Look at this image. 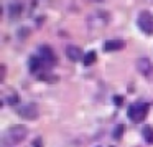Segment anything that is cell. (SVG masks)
<instances>
[{
    "label": "cell",
    "mask_w": 153,
    "mask_h": 147,
    "mask_svg": "<svg viewBox=\"0 0 153 147\" xmlns=\"http://www.w3.org/2000/svg\"><path fill=\"white\" fill-rule=\"evenodd\" d=\"M97 60V53L96 51H89V53H86V56H84V64L86 66H91L92 63H96Z\"/></svg>",
    "instance_id": "12"
},
{
    "label": "cell",
    "mask_w": 153,
    "mask_h": 147,
    "mask_svg": "<svg viewBox=\"0 0 153 147\" xmlns=\"http://www.w3.org/2000/svg\"><path fill=\"white\" fill-rule=\"evenodd\" d=\"M17 112L20 117H23V119H27V121H35L38 117V114H40V111H38L36 104L30 103V104H25V106L18 107Z\"/></svg>",
    "instance_id": "4"
},
{
    "label": "cell",
    "mask_w": 153,
    "mask_h": 147,
    "mask_svg": "<svg viewBox=\"0 0 153 147\" xmlns=\"http://www.w3.org/2000/svg\"><path fill=\"white\" fill-rule=\"evenodd\" d=\"M43 63H45V61L41 60L40 56H30V61H28L30 71H31V73H38V71L43 68Z\"/></svg>",
    "instance_id": "9"
},
{
    "label": "cell",
    "mask_w": 153,
    "mask_h": 147,
    "mask_svg": "<svg viewBox=\"0 0 153 147\" xmlns=\"http://www.w3.org/2000/svg\"><path fill=\"white\" fill-rule=\"evenodd\" d=\"M104 51H119L125 48V41L123 40H107L104 41Z\"/></svg>",
    "instance_id": "7"
},
{
    "label": "cell",
    "mask_w": 153,
    "mask_h": 147,
    "mask_svg": "<svg viewBox=\"0 0 153 147\" xmlns=\"http://www.w3.org/2000/svg\"><path fill=\"white\" fill-rule=\"evenodd\" d=\"M114 103L120 106V104H122V96H115V98H114Z\"/></svg>",
    "instance_id": "15"
},
{
    "label": "cell",
    "mask_w": 153,
    "mask_h": 147,
    "mask_svg": "<svg viewBox=\"0 0 153 147\" xmlns=\"http://www.w3.org/2000/svg\"><path fill=\"white\" fill-rule=\"evenodd\" d=\"M110 147H114V146H110Z\"/></svg>",
    "instance_id": "17"
},
{
    "label": "cell",
    "mask_w": 153,
    "mask_h": 147,
    "mask_svg": "<svg viewBox=\"0 0 153 147\" xmlns=\"http://www.w3.org/2000/svg\"><path fill=\"white\" fill-rule=\"evenodd\" d=\"M66 56L71 61H79V60H82V50H81V46L71 45V46L66 48Z\"/></svg>",
    "instance_id": "8"
},
{
    "label": "cell",
    "mask_w": 153,
    "mask_h": 147,
    "mask_svg": "<svg viewBox=\"0 0 153 147\" xmlns=\"http://www.w3.org/2000/svg\"><path fill=\"white\" fill-rule=\"evenodd\" d=\"M148 111H150V106L146 103H135L128 107V119L132 122H142L146 116H148Z\"/></svg>",
    "instance_id": "2"
},
{
    "label": "cell",
    "mask_w": 153,
    "mask_h": 147,
    "mask_svg": "<svg viewBox=\"0 0 153 147\" xmlns=\"http://www.w3.org/2000/svg\"><path fill=\"white\" fill-rule=\"evenodd\" d=\"M8 104H17L18 103V94L17 93H13V94H10L8 96V101H7Z\"/></svg>",
    "instance_id": "14"
},
{
    "label": "cell",
    "mask_w": 153,
    "mask_h": 147,
    "mask_svg": "<svg viewBox=\"0 0 153 147\" xmlns=\"http://www.w3.org/2000/svg\"><path fill=\"white\" fill-rule=\"evenodd\" d=\"M122 134H123V126H122V124H119V126L115 127V130H114V139H119Z\"/></svg>",
    "instance_id": "13"
},
{
    "label": "cell",
    "mask_w": 153,
    "mask_h": 147,
    "mask_svg": "<svg viewBox=\"0 0 153 147\" xmlns=\"http://www.w3.org/2000/svg\"><path fill=\"white\" fill-rule=\"evenodd\" d=\"M27 136H28L27 126H20V124H18V126H12L5 130L4 142L7 144V146H17V144L23 142V140L27 139Z\"/></svg>",
    "instance_id": "1"
},
{
    "label": "cell",
    "mask_w": 153,
    "mask_h": 147,
    "mask_svg": "<svg viewBox=\"0 0 153 147\" xmlns=\"http://www.w3.org/2000/svg\"><path fill=\"white\" fill-rule=\"evenodd\" d=\"M137 25H138V28L143 33L152 35L153 33V15L148 10H142L138 14V18H137Z\"/></svg>",
    "instance_id": "3"
},
{
    "label": "cell",
    "mask_w": 153,
    "mask_h": 147,
    "mask_svg": "<svg viewBox=\"0 0 153 147\" xmlns=\"http://www.w3.org/2000/svg\"><path fill=\"white\" fill-rule=\"evenodd\" d=\"M38 56H40L45 63H50V64L56 63V55H54L53 50H51L50 46H46V45H43V46L38 48Z\"/></svg>",
    "instance_id": "5"
},
{
    "label": "cell",
    "mask_w": 153,
    "mask_h": 147,
    "mask_svg": "<svg viewBox=\"0 0 153 147\" xmlns=\"http://www.w3.org/2000/svg\"><path fill=\"white\" fill-rule=\"evenodd\" d=\"M137 68H138V71L143 76H150V74L153 73V64L150 63L148 58H140V60L137 61Z\"/></svg>",
    "instance_id": "6"
},
{
    "label": "cell",
    "mask_w": 153,
    "mask_h": 147,
    "mask_svg": "<svg viewBox=\"0 0 153 147\" xmlns=\"http://www.w3.org/2000/svg\"><path fill=\"white\" fill-rule=\"evenodd\" d=\"M33 147H41V139H40V137L33 142Z\"/></svg>",
    "instance_id": "16"
},
{
    "label": "cell",
    "mask_w": 153,
    "mask_h": 147,
    "mask_svg": "<svg viewBox=\"0 0 153 147\" xmlns=\"http://www.w3.org/2000/svg\"><path fill=\"white\" fill-rule=\"evenodd\" d=\"M22 4H18V2H15V4H10L8 5V17L10 18H17L18 15L22 14Z\"/></svg>",
    "instance_id": "10"
},
{
    "label": "cell",
    "mask_w": 153,
    "mask_h": 147,
    "mask_svg": "<svg viewBox=\"0 0 153 147\" xmlns=\"http://www.w3.org/2000/svg\"><path fill=\"white\" fill-rule=\"evenodd\" d=\"M142 134H143V139H145L146 142L153 144V127L152 126H145L142 130Z\"/></svg>",
    "instance_id": "11"
}]
</instances>
